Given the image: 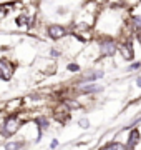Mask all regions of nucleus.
Here are the masks:
<instances>
[{
	"instance_id": "obj_1",
	"label": "nucleus",
	"mask_w": 141,
	"mask_h": 150,
	"mask_svg": "<svg viewBox=\"0 0 141 150\" xmlns=\"http://www.w3.org/2000/svg\"><path fill=\"white\" fill-rule=\"evenodd\" d=\"M22 118L17 117V115H10V117H7L3 120V123L0 125V134L5 135V137H10L17 132V130L20 129V125H22Z\"/></svg>"
},
{
	"instance_id": "obj_2",
	"label": "nucleus",
	"mask_w": 141,
	"mask_h": 150,
	"mask_svg": "<svg viewBox=\"0 0 141 150\" xmlns=\"http://www.w3.org/2000/svg\"><path fill=\"white\" fill-rule=\"evenodd\" d=\"M13 74V65L8 60H0V79L2 80H10Z\"/></svg>"
},
{
	"instance_id": "obj_3",
	"label": "nucleus",
	"mask_w": 141,
	"mask_h": 150,
	"mask_svg": "<svg viewBox=\"0 0 141 150\" xmlns=\"http://www.w3.org/2000/svg\"><path fill=\"white\" fill-rule=\"evenodd\" d=\"M68 112H70V107H68L66 103H60L58 107L55 108V118H57V120H60V122H65V120H68V118H70Z\"/></svg>"
},
{
	"instance_id": "obj_4",
	"label": "nucleus",
	"mask_w": 141,
	"mask_h": 150,
	"mask_svg": "<svg viewBox=\"0 0 141 150\" xmlns=\"http://www.w3.org/2000/svg\"><path fill=\"white\" fill-rule=\"evenodd\" d=\"M118 50L121 52L123 59H126V60H131L133 57H135V50H133V45H131L130 40H126L125 43H121V45L118 47Z\"/></svg>"
},
{
	"instance_id": "obj_5",
	"label": "nucleus",
	"mask_w": 141,
	"mask_h": 150,
	"mask_svg": "<svg viewBox=\"0 0 141 150\" xmlns=\"http://www.w3.org/2000/svg\"><path fill=\"white\" fill-rule=\"evenodd\" d=\"M116 48H118L116 47V43H114L113 40H110V38L101 42V54L103 55H108V57L110 55H113L114 52H116Z\"/></svg>"
},
{
	"instance_id": "obj_6",
	"label": "nucleus",
	"mask_w": 141,
	"mask_h": 150,
	"mask_svg": "<svg viewBox=\"0 0 141 150\" xmlns=\"http://www.w3.org/2000/svg\"><path fill=\"white\" fill-rule=\"evenodd\" d=\"M48 35L52 38H61L65 35V28L61 25H50L48 27Z\"/></svg>"
},
{
	"instance_id": "obj_7",
	"label": "nucleus",
	"mask_w": 141,
	"mask_h": 150,
	"mask_svg": "<svg viewBox=\"0 0 141 150\" xmlns=\"http://www.w3.org/2000/svg\"><path fill=\"white\" fill-rule=\"evenodd\" d=\"M138 144H140V130L135 129V130H131V134H130V139H128V147H130V149H135Z\"/></svg>"
},
{
	"instance_id": "obj_8",
	"label": "nucleus",
	"mask_w": 141,
	"mask_h": 150,
	"mask_svg": "<svg viewBox=\"0 0 141 150\" xmlns=\"http://www.w3.org/2000/svg\"><path fill=\"white\" fill-rule=\"evenodd\" d=\"M103 150H126V147L123 144H118V142H113V144L106 145Z\"/></svg>"
},
{
	"instance_id": "obj_9",
	"label": "nucleus",
	"mask_w": 141,
	"mask_h": 150,
	"mask_svg": "<svg viewBox=\"0 0 141 150\" xmlns=\"http://www.w3.org/2000/svg\"><path fill=\"white\" fill-rule=\"evenodd\" d=\"M131 27L135 28V30H141V15L133 17V20H131Z\"/></svg>"
},
{
	"instance_id": "obj_10",
	"label": "nucleus",
	"mask_w": 141,
	"mask_h": 150,
	"mask_svg": "<svg viewBox=\"0 0 141 150\" xmlns=\"http://www.w3.org/2000/svg\"><path fill=\"white\" fill-rule=\"evenodd\" d=\"M27 22H28V18H27L25 15H20L18 18H17V23H18L20 27H30V25H28Z\"/></svg>"
},
{
	"instance_id": "obj_11",
	"label": "nucleus",
	"mask_w": 141,
	"mask_h": 150,
	"mask_svg": "<svg viewBox=\"0 0 141 150\" xmlns=\"http://www.w3.org/2000/svg\"><path fill=\"white\" fill-rule=\"evenodd\" d=\"M98 90H100V87H96V85H88L82 88L83 93H91V92H98Z\"/></svg>"
},
{
	"instance_id": "obj_12",
	"label": "nucleus",
	"mask_w": 141,
	"mask_h": 150,
	"mask_svg": "<svg viewBox=\"0 0 141 150\" xmlns=\"http://www.w3.org/2000/svg\"><path fill=\"white\" fill-rule=\"evenodd\" d=\"M22 147V142H13V144H7V150H18Z\"/></svg>"
},
{
	"instance_id": "obj_13",
	"label": "nucleus",
	"mask_w": 141,
	"mask_h": 150,
	"mask_svg": "<svg viewBox=\"0 0 141 150\" xmlns=\"http://www.w3.org/2000/svg\"><path fill=\"white\" fill-rule=\"evenodd\" d=\"M37 122L40 123V127H42V129H45V127L48 125V120H47V118H38Z\"/></svg>"
},
{
	"instance_id": "obj_14",
	"label": "nucleus",
	"mask_w": 141,
	"mask_h": 150,
	"mask_svg": "<svg viewBox=\"0 0 141 150\" xmlns=\"http://www.w3.org/2000/svg\"><path fill=\"white\" fill-rule=\"evenodd\" d=\"M88 125H90V123H88V120H87V118H82V120H80V127H83V129H87Z\"/></svg>"
},
{
	"instance_id": "obj_15",
	"label": "nucleus",
	"mask_w": 141,
	"mask_h": 150,
	"mask_svg": "<svg viewBox=\"0 0 141 150\" xmlns=\"http://www.w3.org/2000/svg\"><path fill=\"white\" fill-rule=\"evenodd\" d=\"M140 65H141V64H140V62H136V64H133V65H130V69H131V70H135V69H140Z\"/></svg>"
},
{
	"instance_id": "obj_16",
	"label": "nucleus",
	"mask_w": 141,
	"mask_h": 150,
	"mask_svg": "<svg viewBox=\"0 0 141 150\" xmlns=\"http://www.w3.org/2000/svg\"><path fill=\"white\" fill-rule=\"evenodd\" d=\"M68 69H70V70H78V65L71 64V65H68Z\"/></svg>"
},
{
	"instance_id": "obj_17",
	"label": "nucleus",
	"mask_w": 141,
	"mask_h": 150,
	"mask_svg": "<svg viewBox=\"0 0 141 150\" xmlns=\"http://www.w3.org/2000/svg\"><path fill=\"white\" fill-rule=\"evenodd\" d=\"M136 83H138V85L141 87V79H138V80H136Z\"/></svg>"
},
{
	"instance_id": "obj_18",
	"label": "nucleus",
	"mask_w": 141,
	"mask_h": 150,
	"mask_svg": "<svg viewBox=\"0 0 141 150\" xmlns=\"http://www.w3.org/2000/svg\"><path fill=\"white\" fill-rule=\"evenodd\" d=\"M138 40H140V42H141V33H140V35H138Z\"/></svg>"
}]
</instances>
